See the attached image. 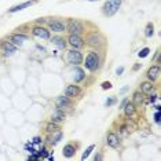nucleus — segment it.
I'll return each instance as SVG.
<instances>
[{"mask_svg": "<svg viewBox=\"0 0 161 161\" xmlns=\"http://www.w3.org/2000/svg\"><path fill=\"white\" fill-rule=\"evenodd\" d=\"M120 4H121V0H107L103 6V13L107 17H112L113 14H116L119 11Z\"/></svg>", "mask_w": 161, "mask_h": 161, "instance_id": "nucleus-1", "label": "nucleus"}, {"mask_svg": "<svg viewBox=\"0 0 161 161\" xmlns=\"http://www.w3.org/2000/svg\"><path fill=\"white\" fill-rule=\"evenodd\" d=\"M86 68L88 70H91V72H94V70H96L99 68V57L96 52H90L88 55H87L86 58Z\"/></svg>", "mask_w": 161, "mask_h": 161, "instance_id": "nucleus-2", "label": "nucleus"}, {"mask_svg": "<svg viewBox=\"0 0 161 161\" xmlns=\"http://www.w3.org/2000/svg\"><path fill=\"white\" fill-rule=\"evenodd\" d=\"M66 29H68V32H70V34H80L81 32L84 30L83 25H81L77 19H69Z\"/></svg>", "mask_w": 161, "mask_h": 161, "instance_id": "nucleus-3", "label": "nucleus"}, {"mask_svg": "<svg viewBox=\"0 0 161 161\" xmlns=\"http://www.w3.org/2000/svg\"><path fill=\"white\" fill-rule=\"evenodd\" d=\"M68 61L73 65H80L83 62V54L77 50H72L68 52Z\"/></svg>", "mask_w": 161, "mask_h": 161, "instance_id": "nucleus-4", "label": "nucleus"}, {"mask_svg": "<svg viewBox=\"0 0 161 161\" xmlns=\"http://www.w3.org/2000/svg\"><path fill=\"white\" fill-rule=\"evenodd\" d=\"M68 42H69V44L72 47H74V48H81V47L84 46V40L81 39L78 34H70Z\"/></svg>", "mask_w": 161, "mask_h": 161, "instance_id": "nucleus-5", "label": "nucleus"}, {"mask_svg": "<svg viewBox=\"0 0 161 161\" xmlns=\"http://www.w3.org/2000/svg\"><path fill=\"white\" fill-rule=\"evenodd\" d=\"M48 25H50V29L54 32H63L66 29L65 23L62 21H59V19H54V21H51Z\"/></svg>", "mask_w": 161, "mask_h": 161, "instance_id": "nucleus-6", "label": "nucleus"}, {"mask_svg": "<svg viewBox=\"0 0 161 161\" xmlns=\"http://www.w3.org/2000/svg\"><path fill=\"white\" fill-rule=\"evenodd\" d=\"M72 105V102H70V99L68 98V96H58V99L55 101V106L58 107V109L62 110V107H68Z\"/></svg>", "mask_w": 161, "mask_h": 161, "instance_id": "nucleus-7", "label": "nucleus"}, {"mask_svg": "<svg viewBox=\"0 0 161 161\" xmlns=\"http://www.w3.org/2000/svg\"><path fill=\"white\" fill-rule=\"evenodd\" d=\"M33 34L37 37H42V39H50V30H47V29L42 28V26H36V28H33Z\"/></svg>", "mask_w": 161, "mask_h": 161, "instance_id": "nucleus-8", "label": "nucleus"}, {"mask_svg": "<svg viewBox=\"0 0 161 161\" xmlns=\"http://www.w3.org/2000/svg\"><path fill=\"white\" fill-rule=\"evenodd\" d=\"M159 74H160V66L159 65L151 66V68L147 70V78L150 81L157 80V78H159Z\"/></svg>", "mask_w": 161, "mask_h": 161, "instance_id": "nucleus-9", "label": "nucleus"}, {"mask_svg": "<svg viewBox=\"0 0 161 161\" xmlns=\"http://www.w3.org/2000/svg\"><path fill=\"white\" fill-rule=\"evenodd\" d=\"M78 94H80V88H78L77 86H68L65 90V95L68 96V98H74Z\"/></svg>", "mask_w": 161, "mask_h": 161, "instance_id": "nucleus-10", "label": "nucleus"}, {"mask_svg": "<svg viewBox=\"0 0 161 161\" xmlns=\"http://www.w3.org/2000/svg\"><path fill=\"white\" fill-rule=\"evenodd\" d=\"M36 2H37V0H30V2H25V3H22V4L14 6V7L10 8V13H17V11H21V10H23V8H26V7H30V6L34 4Z\"/></svg>", "mask_w": 161, "mask_h": 161, "instance_id": "nucleus-11", "label": "nucleus"}, {"mask_svg": "<svg viewBox=\"0 0 161 161\" xmlns=\"http://www.w3.org/2000/svg\"><path fill=\"white\" fill-rule=\"evenodd\" d=\"M106 142H107V145H109L110 147L116 149L117 146H119V136H117L116 134L110 132L109 135H107V139H106Z\"/></svg>", "mask_w": 161, "mask_h": 161, "instance_id": "nucleus-12", "label": "nucleus"}, {"mask_svg": "<svg viewBox=\"0 0 161 161\" xmlns=\"http://www.w3.org/2000/svg\"><path fill=\"white\" fill-rule=\"evenodd\" d=\"M51 120H52L54 123H61V121H63V120H65V113H63L61 109H57L54 113H52Z\"/></svg>", "mask_w": 161, "mask_h": 161, "instance_id": "nucleus-13", "label": "nucleus"}, {"mask_svg": "<svg viewBox=\"0 0 161 161\" xmlns=\"http://www.w3.org/2000/svg\"><path fill=\"white\" fill-rule=\"evenodd\" d=\"M2 48H3V51H4L6 55L14 54V52L17 51V46L13 44V43H4V44H2Z\"/></svg>", "mask_w": 161, "mask_h": 161, "instance_id": "nucleus-14", "label": "nucleus"}, {"mask_svg": "<svg viewBox=\"0 0 161 161\" xmlns=\"http://www.w3.org/2000/svg\"><path fill=\"white\" fill-rule=\"evenodd\" d=\"M26 40H28V36H25V34H13V36H11V42H13L15 46L22 44V43L26 42Z\"/></svg>", "mask_w": 161, "mask_h": 161, "instance_id": "nucleus-15", "label": "nucleus"}, {"mask_svg": "<svg viewBox=\"0 0 161 161\" xmlns=\"http://www.w3.org/2000/svg\"><path fill=\"white\" fill-rule=\"evenodd\" d=\"M76 153V147L73 145H66L65 147H63V156L66 157V159H70V157H73Z\"/></svg>", "mask_w": 161, "mask_h": 161, "instance_id": "nucleus-16", "label": "nucleus"}, {"mask_svg": "<svg viewBox=\"0 0 161 161\" xmlns=\"http://www.w3.org/2000/svg\"><path fill=\"white\" fill-rule=\"evenodd\" d=\"M73 77H74V81H76V83H80V81L83 80L84 77H86V74H84V70L80 69V68H76V69H74V76H73Z\"/></svg>", "mask_w": 161, "mask_h": 161, "instance_id": "nucleus-17", "label": "nucleus"}, {"mask_svg": "<svg viewBox=\"0 0 161 161\" xmlns=\"http://www.w3.org/2000/svg\"><path fill=\"white\" fill-rule=\"evenodd\" d=\"M123 109H124V112H125V116L130 117V116H132L134 113H135V105H134V103H128V102H127Z\"/></svg>", "mask_w": 161, "mask_h": 161, "instance_id": "nucleus-18", "label": "nucleus"}, {"mask_svg": "<svg viewBox=\"0 0 161 161\" xmlns=\"http://www.w3.org/2000/svg\"><path fill=\"white\" fill-rule=\"evenodd\" d=\"M52 43H54L55 46L58 47V48H65L66 47V43H65V40L62 39V37H58V36H55V37H52Z\"/></svg>", "mask_w": 161, "mask_h": 161, "instance_id": "nucleus-19", "label": "nucleus"}, {"mask_svg": "<svg viewBox=\"0 0 161 161\" xmlns=\"http://www.w3.org/2000/svg\"><path fill=\"white\" fill-rule=\"evenodd\" d=\"M140 90H142V92L143 94H149V92H151V90H153V86H151V83H142L140 84Z\"/></svg>", "mask_w": 161, "mask_h": 161, "instance_id": "nucleus-20", "label": "nucleus"}, {"mask_svg": "<svg viewBox=\"0 0 161 161\" xmlns=\"http://www.w3.org/2000/svg\"><path fill=\"white\" fill-rule=\"evenodd\" d=\"M88 44L95 47V46H99V37L96 36L95 33L91 34V36H88Z\"/></svg>", "mask_w": 161, "mask_h": 161, "instance_id": "nucleus-21", "label": "nucleus"}, {"mask_svg": "<svg viewBox=\"0 0 161 161\" xmlns=\"http://www.w3.org/2000/svg\"><path fill=\"white\" fill-rule=\"evenodd\" d=\"M46 130H47V132H57L58 130H59V127L57 125V123H50V124H47V127H46Z\"/></svg>", "mask_w": 161, "mask_h": 161, "instance_id": "nucleus-22", "label": "nucleus"}, {"mask_svg": "<svg viewBox=\"0 0 161 161\" xmlns=\"http://www.w3.org/2000/svg\"><path fill=\"white\" fill-rule=\"evenodd\" d=\"M94 149H95V146H94V145H91V146H88V147H87L86 149V151H84V153H83V156H81V160H86V159H88V156H90V154H91V151L94 150Z\"/></svg>", "mask_w": 161, "mask_h": 161, "instance_id": "nucleus-23", "label": "nucleus"}, {"mask_svg": "<svg viewBox=\"0 0 161 161\" xmlns=\"http://www.w3.org/2000/svg\"><path fill=\"white\" fill-rule=\"evenodd\" d=\"M142 102H143L142 94H140V92H135V94H134V105H140Z\"/></svg>", "mask_w": 161, "mask_h": 161, "instance_id": "nucleus-24", "label": "nucleus"}, {"mask_svg": "<svg viewBox=\"0 0 161 161\" xmlns=\"http://www.w3.org/2000/svg\"><path fill=\"white\" fill-rule=\"evenodd\" d=\"M153 25L151 23H149L147 26H146V32H145V34H146V37H151L153 36Z\"/></svg>", "mask_w": 161, "mask_h": 161, "instance_id": "nucleus-25", "label": "nucleus"}, {"mask_svg": "<svg viewBox=\"0 0 161 161\" xmlns=\"http://www.w3.org/2000/svg\"><path fill=\"white\" fill-rule=\"evenodd\" d=\"M149 52H150V50H149L147 47H145V48L140 50L138 55H139V58H145V57H147V55H149Z\"/></svg>", "mask_w": 161, "mask_h": 161, "instance_id": "nucleus-26", "label": "nucleus"}, {"mask_svg": "<svg viewBox=\"0 0 161 161\" xmlns=\"http://www.w3.org/2000/svg\"><path fill=\"white\" fill-rule=\"evenodd\" d=\"M115 103H116V98H115V96H112V98H109L106 102H105V105H106L107 107H109V106H112V105H115Z\"/></svg>", "mask_w": 161, "mask_h": 161, "instance_id": "nucleus-27", "label": "nucleus"}, {"mask_svg": "<svg viewBox=\"0 0 161 161\" xmlns=\"http://www.w3.org/2000/svg\"><path fill=\"white\" fill-rule=\"evenodd\" d=\"M102 88H103V90H109V88H112V84H110L109 81H103V83H102Z\"/></svg>", "mask_w": 161, "mask_h": 161, "instance_id": "nucleus-28", "label": "nucleus"}, {"mask_svg": "<svg viewBox=\"0 0 161 161\" xmlns=\"http://www.w3.org/2000/svg\"><path fill=\"white\" fill-rule=\"evenodd\" d=\"M47 154H48V151H47L46 149H42V150L39 151V156H40V157H43V159H46Z\"/></svg>", "mask_w": 161, "mask_h": 161, "instance_id": "nucleus-29", "label": "nucleus"}, {"mask_svg": "<svg viewBox=\"0 0 161 161\" xmlns=\"http://www.w3.org/2000/svg\"><path fill=\"white\" fill-rule=\"evenodd\" d=\"M28 160H29V161H30V160H32V161H37V160H39V156H37L36 153H33L32 156L28 157Z\"/></svg>", "mask_w": 161, "mask_h": 161, "instance_id": "nucleus-30", "label": "nucleus"}, {"mask_svg": "<svg viewBox=\"0 0 161 161\" xmlns=\"http://www.w3.org/2000/svg\"><path fill=\"white\" fill-rule=\"evenodd\" d=\"M157 98H159V95H150V96H149V101H147V102H150V103H153V102L156 101Z\"/></svg>", "mask_w": 161, "mask_h": 161, "instance_id": "nucleus-31", "label": "nucleus"}, {"mask_svg": "<svg viewBox=\"0 0 161 161\" xmlns=\"http://www.w3.org/2000/svg\"><path fill=\"white\" fill-rule=\"evenodd\" d=\"M33 143H34V145H40V143H42V138H39V136H34V138H33Z\"/></svg>", "mask_w": 161, "mask_h": 161, "instance_id": "nucleus-32", "label": "nucleus"}, {"mask_svg": "<svg viewBox=\"0 0 161 161\" xmlns=\"http://www.w3.org/2000/svg\"><path fill=\"white\" fill-rule=\"evenodd\" d=\"M154 121L160 123V112H156V115H154Z\"/></svg>", "mask_w": 161, "mask_h": 161, "instance_id": "nucleus-33", "label": "nucleus"}, {"mask_svg": "<svg viewBox=\"0 0 161 161\" xmlns=\"http://www.w3.org/2000/svg\"><path fill=\"white\" fill-rule=\"evenodd\" d=\"M127 102H128V99H127V98H125V99H123V102H121V103H120V109H123V107L125 106V103H127Z\"/></svg>", "mask_w": 161, "mask_h": 161, "instance_id": "nucleus-34", "label": "nucleus"}, {"mask_svg": "<svg viewBox=\"0 0 161 161\" xmlns=\"http://www.w3.org/2000/svg\"><path fill=\"white\" fill-rule=\"evenodd\" d=\"M123 72H124V68H119V69H117V70H116V74H117V76H119V74H121V73H123Z\"/></svg>", "mask_w": 161, "mask_h": 161, "instance_id": "nucleus-35", "label": "nucleus"}, {"mask_svg": "<svg viewBox=\"0 0 161 161\" xmlns=\"http://www.w3.org/2000/svg\"><path fill=\"white\" fill-rule=\"evenodd\" d=\"M101 159H102V156H101V154H96V156L94 157V160H95V161H98V160H101Z\"/></svg>", "mask_w": 161, "mask_h": 161, "instance_id": "nucleus-36", "label": "nucleus"}, {"mask_svg": "<svg viewBox=\"0 0 161 161\" xmlns=\"http://www.w3.org/2000/svg\"><path fill=\"white\" fill-rule=\"evenodd\" d=\"M90 2H94V0H90Z\"/></svg>", "mask_w": 161, "mask_h": 161, "instance_id": "nucleus-37", "label": "nucleus"}]
</instances>
